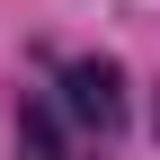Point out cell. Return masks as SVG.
<instances>
[{"label": "cell", "mask_w": 160, "mask_h": 160, "mask_svg": "<svg viewBox=\"0 0 160 160\" xmlns=\"http://www.w3.org/2000/svg\"><path fill=\"white\" fill-rule=\"evenodd\" d=\"M62 107H71L89 133H125V62H107V53L71 62V71H62Z\"/></svg>", "instance_id": "1"}, {"label": "cell", "mask_w": 160, "mask_h": 160, "mask_svg": "<svg viewBox=\"0 0 160 160\" xmlns=\"http://www.w3.org/2000/svg\"><path fill=\"white\" fill-rule=\"evenodd\" d=\"M18 151L27 160H80L62 142V125H53V107H18Z\"/></svg>", "instance_id": "2"}]
</instances>
